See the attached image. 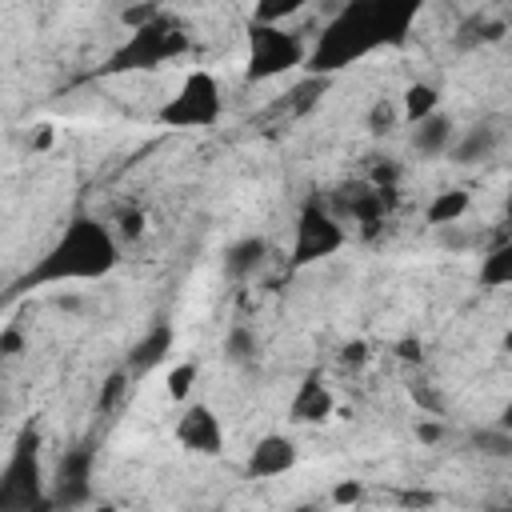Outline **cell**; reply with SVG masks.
Wrapping results in <instances>:
<instances>
[{
  "mask_svg": "<svg viewBox=\"0 0 512 512\" xmlns=\"http://www.w3.org/2000/svg\"><path fill=\"white\" fill-rule=\"evenodd\" d=\"M420 4L424 0H348L324 24V32L308 56V68L316 76H332L368 52L404 44Z\"/></svg>",
  "mask_w": 512,
  "mask_h": 512,
  "instance_id": "obj_1",
  "label": "cell"
},
{
  "mask_svg": "<svg viewBox=\"0 0 512 512\" xmlns=\"http://www.w3.org/2000/svg\"><path fill=\"white\" fill-rule=\"evenodd\" d=\"M120 264L116 232L92 216H76L64 224V232L48 244V252L36 260V268L20 280V288L40 284H72V280H100Z\"/></svg>",
  "mask_w": 512,
  "mask_h": 512,
  "instance_id": "obj_2",
  "label": "cell"
},
{
  "mask_svg": "<svg viewBox=\"0 0 512 512\" xmlns=\"http://www.w3.org/2000/svg\"><path fill=\"white\" fill-rule=\"evenodd\" d=\"M188 32L172 20V16H156L140 28H132V36L108 56V68L104 72H144V68H160L164 60L188 52Z\"/></svg>",
  "mask_w": 512,
  "mask_h": 512,
  "instance_id": "obj_3",
  "label": "cell"
},
{
  "mask_svg": "<svg viewBox=\"0 0 512 512\" xmlns=\"http://www.w3.org/2000/svg\"><path fill=\"white\" fill-rule=\"evenodd\" d=\"M224 112V96L212 72L196 68L180 80V88L156 108V124L172 128V132H192V128H212Z\"/></svg>",
  "mask_w": 512,
  "mask_h": 512,
  "instance_id": "obj_4",
  "label": "cell"
},
{
  "mask_svg": "<svg viewBox=\"0 0 512 512\" xmlns=\"http://www.w3.org/2000/svg\"><path fill=\"white\" fill-rule=\"evenodd\" d=\"M36 504H48L40 492V432L24 424L0 472V508H36Z\"/></svg>",
  "mask_w": 512,
  "mask_h": 512,
  "instance_id": "obj_5",
  "label": "cell"
},
{
  "mask_svg": "<svg viewBox=\"0 0 512 512\" xmlns=\"http://www.w3.org/2000/svg\"><path fill=\"white\" fill-rule=\"evenodd\" d=\"M344 248V224L324 208L320 196H308L296 216V236H292V268H308L316 260H328Z\"/></svg>",
  "mask_w": 512,
  "mask_h": 512,
  "instance_id": "obj_6",
  "label": "cell"
},
{
  "mask_svg": "<svg viewBox=\"0 0 512 512\" xmlns=\"http://www.w3.org/2000/svg\"><path fill=\"white\" fill-rule=\"evenodd\" d=\"M308 52H304V40L296 32H284L280 24H252L248 28V68L244 76L256 84V80H272L296 64H304Z\"/></svg>",
  "mask_w": 512,
  "mask_h": 512,
  "instance_id": "obj_7",
  "label": "cell"
},
{
  "mask_svg": "<svg viewBox=\"0 0 512 512\" xmlns=\"http://www.w3.org/2000/svg\"><path fill=\"white\" fill-rule=\"evenodd\" d=\"M176 440H180V448H188L196 456H216L224 448V424L216 420V412L208 404H192L176 420Z\"/></svg>",
  "mask_w": 512,
  "mask_h": 512,
  "instance_id": "obj_8",
  "label": "cell"
},
{
  "mask_svg": "<svg viewBox=\"0 0 512 512\" xmlns=\"http://www.w3.org/2000/svg\"><path fill=\"white\" fill-rule=\"evenodd\" d=\"M296 440L292 436H280V432H268V436H260L256 444H252V452H248V460H244V472L252 476V480H276V476H284V472H292L296 468Z\"/></svg>",
  "mask_w": 512,
  "mask_h": 512,
  "instance_id": "obj_9",
  "label": "cell"
},
{
  "mask_svg": "<svg viewBox=\"0 0 512 512\" xmlns=\"http://www.w3.org/2000/svg\"><path fill=\"white\" fill-rule=\"evenodd\" d=\"M336 200H340L344 212H352V220H360V224L372 232V228L384 220V212L392 208L396 188H376V184H368V180H352V184H344V188L336 192Z\"/></svg>",
  "mask_w": 512,
  "mask_h": 512,
  "instance_id": "obj_10",
  "label": "cell"
},
{
  "mask_svg": "<svg viewBox=\"0 0 512 512\" xmlns=\"http://www.w3.org/2000/svg\"><path fill=\"white\" fill-rule=\"evenodd\" d=\"M88 480H92V448H72V452H64V460H60V468H56V492H52L48 504H64V508L84 504V500L92 496Z\"/></svg>",
  "mask_w": 512,
  "mask_h": 512,
  "instance_id": "obj_11",
  "label": "cell"
},
{
  "mask_svg": "<svg viewBox=\"0 0 512 512\" xmlns=\"http://www.w3.org/2000/svg\"><path fill=\"white\" fill-rule=\"evenodd\" d=\"M332 412H336V396H332V388L324 384L320 372H308V376L296 384V392H292L288 416H292L296 424H324Z\"/></svg>",
  "mask_w": 512,
  "mask_h": 512,
  "instance_id": "obj_12",
  "label": "cell"
},
{
  "mask_svg": "<svg viewBox=\"0 0 512 512\" xmlns=\"http://www.w3.org/2000/svg\"><path fill=\"white\" fill-rule=\"evenodd\" d=\"M496 144H500V128L492 124V120H476V124H468L464 132H456L452 136V144H448V156H452V164H480V160H488L492 152H496Z\"/></svg>",
  "mask_w": 512,
  "mask_h": 512,
  "instance_id": "obj_13",
  "label": "cell"
},
{
  "mask_svg": "<svg viewBox=\"0 0 512 512\" xmlns=\"http://www.w3.org/2000/svg\"><path fill=\"white\" fill-rule=\"evenodd\" d=\"M416 128H412V148L420 152V156H444L448 152V144H452V136H456V124H452V116L448 112H428V116H420V120H412Z\"/></svg>",
  "mask_w": 512,
  "mask_h": 512,
  "instance_id": "obj_14",
  "label": "cell"
},
{
  "mask_svg": "<svg viewBox=\"0 0 512 512\" xmlns=\"http://www.w3.org/2000/svg\"><path fill=\"white\" fill-rule=\"evenodd\" d=\"M172 340H176L172 324H168V320H156V324L132 344V352H128V372H148V368H156V364L172 352Z\"/></svg>",
  "mask_w": 512,
  "mask_h": 512,
  "instance_id": "obj_15",
  "label": "cell"
},
{
  "mask_svg": "<svg viewBox=\"0 0 512 512\" xmlns=\"http://www.w3.org/2000/svg\"><path fill=\"white\" fill-rule=\"evenodd\" d=\"M264 260H268V240H264V236H240V240H232V244L224 248V272H228L232 280L256 276V272L264 268Z\"/></svg>",
  "mask_w": 512,
  "mask_h": 512,
  "instance_id": "obj_16",
  "label": "cell"
},
{
  "mask_svg": "<svg viewBox=\"0 0 512 512\" xmlns=\"http://www.w3.org/2000/svg\"><path fill=\"white\" fill-rule=\"evenodd\" d=\"M468 204H472V196H468L464 188H444V192H436V196L428 200V208H424V220H428L432 228H440V224H452V220H460V216L468 212Z\"/></svg>",
  "mask_w": 512,
  "mask_h": 512,
  "instance_id": "obj_17",
  "label": "cell"
},
{
  "mask_svg": "<svg viewBox=\"0 0 512 512\" xmlns=\"http://www.w3.org/2000/svg\"><path fill=\"white\" fill-rule=\"evenodd\" d=\"M480 284L484 288H504L512 284V240H496L484 260H480Z\"/></svg>",
  "mask_w": 512,
  "mask_h": 512,
  "instance_id": "obj_18",
  "label": "cell"
},
{
  "mask_svg": "<svg viewBox=\"0 0 512 512\" xmlns=\"http://www.w3.org/2000/svg\"><path fill=\"white\" fill-rule=\"evenodd\" d=\"M472 448L488 460H512V432L504 424H484L472 432Z\"/></svg>",
  "mask_w": 512,
  "mask_h": 512,
  "instance_id": "obj_19",
  "label": "cell"
},
{
  "mask_svg": "<svg viewBox=\"0 0 512 512\" xmlns=\"http://www.w3.org/2000/svg\"><path fill=\"white\" fill-rule=\"evenodd\" d=\"M436 108H440V92H436L432 84L416 80V84H408V88H404V104H400V116H408V120H420V116H428V112H436Z\"/></svg>",
  "mask_w": 512,
  "mask_h": 512,
  "instance_id": "obj_20",
  "label": "cell"
},
{
  "mask_svg": "<svg viewBox=\"0 0 512 512\" xmlns=\"http://www.w3.org/2000/svg\"><path fill=\"white\" fill-rule=\"evenodd\" d=\"M224 360L228 364H252L256 360V332L248 324H232L224 336Z\"/></svg>",
  "mask_w": 512,
  "mask_h": 512,
  "instance_id": "obj_21",
  "label": "cell"
},
{
  "mask_svg": "<svg viewBox=\"0 0 512 512\" xmlns=\"http://www.w3.org/2000/svg\"><path fill=\"white\" fill-rule=\"evenodd\" d=\"M364 124H368V132H372V136H388V132L400 124V104H396L392 96H376V100L368 104Z\"/></svg>",
  "mask_w": 512,
  "mask_h": 512,
  "instance_id": "obj_22",
  "label": "cell"
},
{
  "mask_svg": "<svg viewBox=\"0 0 512 512\" xmlns=\"http://www.w3.org/2000/svg\"><path fill=\"white\" fill-rule=\"evenodd\" d=\"M308 0H256L252 4V24H280L288 16H296Z\"/></svg>",
  "mask_w": 512,
  "mask_h": 512,
  "instance_id": "obj_23",
  "label": "cell"
},
{
  "mask_svg": "<svg viewBox=\"0 0 512 512\" xmlns=\"http://www.w3.org/2000/svg\"><path fill=\"white\" fill-rule=\"evenodd\" d=\"M124 396H128V368H116V372H108V380L100 384L96 412H112V408H120Z\"/></svg>",
  "mask_w": 512,
  "mask_h": 512,
  "instance_id": "obj_24",
  "label": "cell"
},
{
  "mask_svg": "<svg viewBox=\"0 0 512 512\" xmlns=\"http://www.w3.org/2000/svg\"><path fill=\"white\" fill-rule=\"evenodd\" d=\"M408 396H412V400H416V408H424L428 416H444V396L436 392V384H432V380L412 376V380H408Z\"/></svg>",
  "mask_w": 512,
  "mask_h": 512,
  "instance_id": "obj_25",
  "label": "cell"
},
{
  "mask_svg": "<svg viewBox=\"0 0 512 512\" xmlns=\"http://www.w3.org/2000/svg\"><path fill=\"white\" fill-rule=\"evenodd\" d=\"M196 376H200L196 360H184V364H176V368L168 372V396H172V400H188V396H192V384H196Z\"/></svg>",
  "mask_w": 512,
  "mask_h": 512,
  "instance_id": "obj_26",
  "label": "cell"
},
{
  "mask_svg": "<svg viewBox=\"0 0 512 512\" xmlns=\"http://www.w3.org/2000/svg\"><path fill=\"white\" fill-rule=\"evenodd\" d=\"M368 184H376V188H396V184H400V164H396L392 156H376L372 168H368Z\"/></svg>",
  "mask_w": 512,
  "mask_h": 512,
  "instance_id": "obj_27",
  "label": "cell"
},
{
  "mask_svg": "<svg viewBox=\"0 0 512 512\" xmlns=\"http://www.w3.org/2000/svg\"><path fill=\"white\" fill-rule=\"evenodd\" d=\"M144 228H148V216H144L140 208H124V212L116 216V236H120V240H140Z\"/></svg>",
  "mask_w": 512,
  "mask_h": 512,
  "instance_id": "obj_28",
  "label": "cell"
},
{
  "mask_svg": "<svg viewBox=\"0 0 512 512\" xmlns=\"http://www.w3.org/2000/svg\"><path fill=\"white\" fill-rule=\"evenodd\" d=\"M156 16H160V4H156V0H140V4H132V8L120 12V24L132 32V28H140V24L156 20Z\"/></svg>",
  "mask_w": 512,
  "mask_h": 512,
  "instance_id": "obj_29",
  "label": "cell"
},
{
  "mask_svg": "<svg viewBox=\"0 0 512 512\" xmlns=\"http://www.w3.org/2000/svg\"><path fill=\"white\" fill-rule=\"evenodd\" d=\"M480 28H484V16H480V12H476V16H468V20L456 28V36H452V40H456V48H480V44H484V40H480Z\"/></svg>",
  "mask_w": 512,
  "mask_h": 512,
  "instance_id": "obj_30",
  "label": "cell"
},
{
  "mask_svg": "<svg viewBox=\"0 0 512 512\" xmlns=\"http://www.w3.org/2000/svg\"><path fill=\"white\" fill-rule=\"evenodd\" d=\"M392 352H396V360H404V364H420V360H424V344H420V336H404V340H396Z\"/></svg>",
  "mask_w": 512,
  "mask_h": 512,
  "instance_id": "obj_31",
  "label": "cell"
},
{
  "mask_svg": "<svg viewBox=\"0 0 512 512\" xmlns=\"http://www.w3.org/2000/svg\"><path fill=\"white\" fill-rule=\"evenodd\" d=\"M24 352V328L20 324H8L0 332V356H20Z\"/></svg>",
  "mask_w": 512,
  "mask_h": 512,
  "instance_id": "obj_32",
  "label": "cell"
},
{
  "mask_svg": "<svg viewBox=\"0 0 512 512\" xmlns=\"http://www.w3.org/2000/svg\"><path fill=\"white\" fill-rule=\"evenodd\" d=\"M364 360H368V344H364V340H352V344L340 348V364H344V368H360Z\"/></svg>",
  "mask_w": 512,
  "mask_h": 512,
  "instance_id": "obj_33",
  "label": "cell"
},
{
  "mask_svg": "<svg viewBox=\"0 0 512 512\" xmlns=\"http://www.w3.org/2000/svg\"><path fill=\"white\" fill-rule=\"evenodd\" d=\"M444 436H448V428H444L440 420H420V424H416V440H420V444H440Z\"/></svg>",
  "mask_w": 512,
  "mask_h": 512,
  "instance_id": "obj_34",
  "label": "cell"
},
{
  "mask_svg": "<svg viewBox=\"0 0 512 512\" xmlns=\"http://www.w3.org/2000/svg\"><path fill=\"white\" fill-rule=\"evenodd\" d=\"M360 496H364V484L360 480H344V484L332 488V504H356Z\"/></svg>",
  "mask_w": 512,
  "mask_h": 512,
  "instance_id": "obj_35",
  "label": "cell"
},
{
  "mask_svg": "<svg viewBox=\"0 0 512 512\" xmlns=\"http://www.w3.org/2000/svg\"><path fill=\"white\" fill-rule=\"evenodd\" d=\"M504 32H508V24H504V20H484L480 40H484V44H500V40H504Z\"/></svg>",
  "mask_w": 512,
  "mask_h": 512,
  "instance_id": "obj_36",
  "label": "cell"
},
{
  "mask_svg": "<svg viewBox=\"0 0 512 512\" xmlns=\"http://www.w3.org/2000/svg\"><path fill=\"white\" fill-rule=\"evenodd\" d=\"M52 140H56V132H52V124H36V132H32V152H44V148H52Z\"/></svg>",
  "mask_w": 512,
  "mask_h": 512,
  "instance_id": "obj_37",
  "label": "cell"
},
{
  "mask_svg": "<svg viewBox=\"0 0 512 512\" xmlns=\"http://www.w3.org/2000/svg\"><path fill=\"white\" fill-rule=\"evenodd\" d=\"M404 504H432V496H428V492H408Z\"/></svg>",
  "mask_w": 512,
  "mask_h": 512,
  "instance_id": "obj_38",
  "label": "cell"
}]
</instances>
